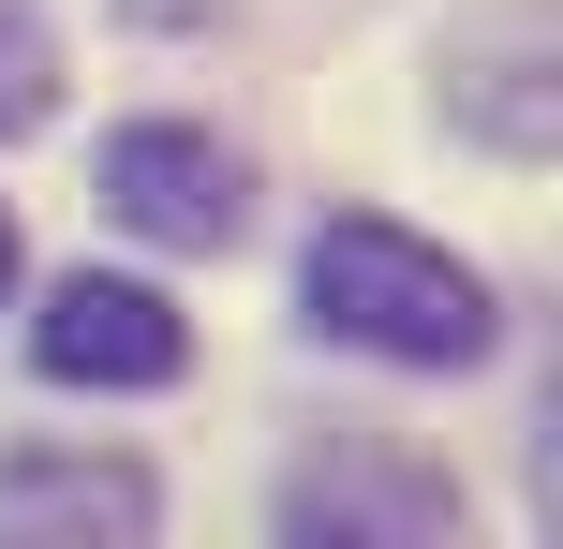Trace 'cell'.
Masks as SVG:
<instances>
[{
    "label": "cell",
    "mask_w": 563,
    "mask_h": 549,
    "mask_svg": "<svg viewBox=\"0 0 563 549\" xmlns=\"http://www.w3.org/2000/svg\"><path fill=\"white\" fill-rule=\"evenodd\" d=\"M297 297H311L327 342L386 356V372H475L489 356V283L445 253V238L371 223V208H341V223L297 253Z\"/></svg>",
    "instance_id": "obj_1"
},
{
    "label": "cell",
    "mask_w": 563,
    "mask_h": 549,
    "mask_svg": "<svg viewBox=\"0 0 563 549\" xmlns=\"http://www.w3.org/2000/svg\"><path fill=\"white\" fill-rule=\"evenodd\" d=\"M445 119L475 149H505V164H549L563 149V15L549 0H505V15H475L445 45Z\"/></svg>",
    "instance_id": "obj_2"
},
{
    "label": "cell",
    "mask_w": 563,
    "mask_h": 549,
    "mask_svg": "<svg viewBox=\"0 0 563 549\" xmlns=\"http://www.w3.org/2000/svg\"><path fill=\"white\" fill-rule=\"evenodd\" d=\"M282 535H297V549H445L460 535V491L430 461L341 446V461H297V475H282Z\"/></svg>",
    "instance_id": "obj_3"
},
{
    "label": "cell",
    "mask_w": 563,
    "mask_h": 549,
    "mask_svg": "<svg viewBox=\"0 0 563 549\" xmlns=\"http://www.w3.org/2000/svg\"><path fill=\"white\" fill-rule=\"evenodd\" d=\"M104 208L134 238H164V253H223L238 238V149L194 134V119H134V134H104Z\"/></svg>",
    "instance_id": "obj_4"
},
{
    "label": "cell",
    "mask_w": 563,
    "mask_h": 549,
    "mask_svg": "<svg viewBox=\"0 0 563 549\" xmlns=\"http://www.w3.org/2000/svg\"><path fill=\"white\" fill-rule=\"evenodd\" d=\"M30 356H45V386H178V312L148 283H104V267H75V283L45 297V327H30Z\"/></svg>",
    "instance_id": "obj_5"
},
{
    "label": "cell",
    "mask_w": 563,
    "mask_h": 549,
    "mask_svg": "<svg viewBox=\"0 0 563 549\" xmlns=\"http://www.w3.org/2000/svg\"><path fill=\"white\" fill-rule=\"evenodd\" d=\"M164 505H148L134 461H0V535H148Z\"/></svg>",
    "instance_id": "obj_6"
},
{
    "label": "cell",
    "mask_w": 563,
    "mask_h": 549,
    "mask_svg": "<svg viewBox=\"0 0 563 549\" xmlns=\"http://www.w3.org/2000/svg\"><path fill=\"white\" fill-rule=\"evenodd\" d=\"M45 105H59V45H45V15L0 0V134H30Z\"/></svg>",
    "instance_id": "obj_7"
},
{
    "label": "cell",
    "mask_w": 563,
    "mask_h": 549,
    "mask_svg": "<svg viewBox=\"0 0 563 549\" xmlns=\"http://www.w3.org/2000/svg\"><path fill=\"white\" fill-rule=\"evenodd\" d=\"M0 297H15V208H0Z\"/></svg>",
    "instance_id": "obj_8"
}]
</instances>
